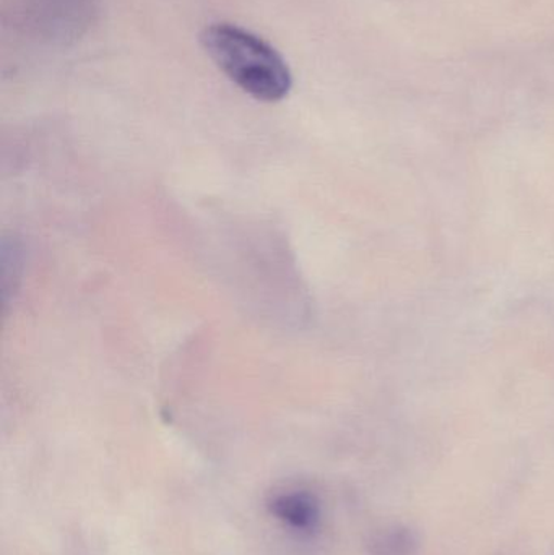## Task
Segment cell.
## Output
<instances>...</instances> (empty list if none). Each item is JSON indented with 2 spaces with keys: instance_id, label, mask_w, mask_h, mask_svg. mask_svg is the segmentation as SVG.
Wrapping results in <instances>:
<instances>
[{
  "instance_id": "1",
  "label": "cell",
  "mask_w": 554,
  "mask_h": 555,
  "mask_svg": "<svg viewBox=\"0 0 554 555\" xmlns=\"http://www.w3.org/2000/svg\"><path fill=\"white\" fill-rule=\"evenodd\" d=\"M215 64L250 96L275 103L288 96L292 72L275 48L241 26L215 23L202 35Z\"/></svg>"
},
{
  "instance_id": "2",
  "label": "cell",
  "mask_w": 554,
  "mask_h": 555,
  "mask_svg": "<svg viewBox=\"0 0 554 555\" xmlns=\"http://www.w3.org/2000/svg\"><path fill=\"white\" fill-rule=\"evenodd\" d=\"M276 520L298 533H311L321 521V505L308 491H285L275 494L269 504Z\"/></svg>"
},
{
  "instance_id": "3",
  "label": "cell",
  "mask_w": 554,
  "mask_h": 555,
  "mask_svg": "<svg viewBox=\"0 0 554 555\" xmlns=\"http://www.w3.org/2000/svg\"><path fill=\"white\" fill-rule=\"evenodd\" d=\"M415 544V537L409 530L394 528L376 541L377 555H413Z\"/></svg>"
}]
</instances>
